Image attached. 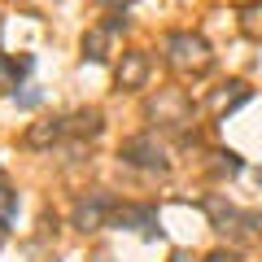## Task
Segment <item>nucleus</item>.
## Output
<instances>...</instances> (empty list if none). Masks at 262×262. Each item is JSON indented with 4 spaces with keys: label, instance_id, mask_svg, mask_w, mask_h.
Returning <instances> with one entry per match:
<instances>
[{
    "label": "nucleus",
    "instance_id": "nucleus-1",
    "mask_svg": "<svg viewBox=\"0 0 262 262\" xmlns=\"http://www.w3.org/2000/svg\"><path fill=\"white\" fill-rule=\"evenodd\" d=\"M114 210H118V201H114L110 192H88V196L75 201V214L70 219H75L79 232H96V227H110Z\"/></svg>",
    "mask_w": 262,
    "mask_h": 262
},
{
    "label": "nucleus",
    "instance_id": "nucleus-2",
    "mask_svg": "<svg viewBox=\"0 0 262 262\" xmlns=\"http://www.w3.org/2000/svg\"><path fill=\"white\" fill-rule=\"evenodd\" d=\"M110 227H136L144 241H162V236H166L153 206H118V210H114V219H110Z\"/></svg>",
    "mask_w": 262,
    "mask_h": 262
},
{
    "label": "nucleus",
    "instance_id": "nucleus-3",
    "mask_svg": "<svg viewBox=\"0 0 262 262\" xmlns=\"http://www.w3.org/2000/svg\"><path fill=\"white\" fill-rule=\"evenodd\" d=\"M118 158L127 166H140V170H166V149H162L153 136H136L118 149Z\"/></svg>",
    "mask_w": 262,
    "mask_h": 262
},
{
    "label": "nucleus",
    "instance_id": "nucleus-4",
    "mask_svg": "<svg viewBox=\"0 0 262 262\" xmlns=\"http://www.w3.org/2000/svg\"><path fill=\"white\" fill-rule=\"evenodd\" d=\"M166 48H170V61L175 66H192V70H206L210 66V44L201 35H184V31H179V35H170L166 39Z\"/></svg>",
    "mask_w": 262,
    "mask_h": 262
},
{
    "label": "nucleus",
    "instance_id": "nucleus-5",
    "mask_svg": "<svg viewBox=\"0 0 262 262\" xmlns=\"http://www.w3.org/2000/svg\"><path fill=\"white\" fill-rule=\"evenodd\" d=\"M31 70H35V57H31V53H22L18 61L0 53V79H5V88H9V92H18V83L31 75Z\"/></svg>",
    "mask_w": 262,
    "mask_h": 262
},
{
    "label": "nucleus",
    "instance_id": "nucleus-6",
    "mask_svg": "<svg viewBox=\"0 0 262 262\" xmlns=\"http://www.w3.org/2000/svg\"><path fill=\"white\" fill-rule=\"evenodd\" d=\"M66 122H70V118H53V122H44V127H31L27 131V144H31V149H44V144L61 140V136H66Z\"/></svg>",
    "mask_w": 262,
    "mask_h": 262
},
{
    "label": "nucleus",
    "instance_id": "nucleus-7",
    "mask_svg": "<svg viewBox=\"0 0 262 262\" xmlns=\"http://www.w3.org/2000/svg\"><path fill=\"white\" fill-rule=\"evenodd\" d=\"M144 66H149V57H144V53H131L127 66H118V88H140L144 83Z\"/></svg>",
    "mask_w": 262,
    "mask_h": 262
},
{
    "label": "nucleus",
    "instance_id": "nucleus-8",
    "mask_svg": "<svg viewBox=\"0 0 262 262\" xmlns=\"http://www.w3.org/2000/svg\"><path fill=\"white\" fill-rule=\"evenodd\" d=\"M105 39H110L105 27H96L92 35H83V61H105Z\"/></svg>",
    "mask_w": 262,
    "mask_h": 262
},
{
    "label": "nucleus",
    "instance_id": "nucleus-9",
    "mask_svg": "<svg viewBox=\"0 0 262 262\" xmlns=\"http://www.w3.org/2000/svg\"><path fill=\"white\" fill-rule=\"evenodd\" d=\"M0 219H5V223H13V219H18V192H13L5 179H0Z\"/></svg>",
    "mask_w": 262,
    "mask_h": 262
},
{
    "label": "nucleus",
    "instance_id": "nucleus-10",
    "mask_svg": "<svg viewBox=\"0 0 262 262\" xmlns=\"http://www.w3.org/2000/svg\"><path fill=\"white\" fill-rule=\"evenodd\" d=\"M13 101H18V110H35V105L44 101V92H39V88H27V92H13Z\"/></svg>",
    "mask_w": 262,
    "mask_h": 262
},
{
    "label": "nucleus",
    "instance_id": "nucleus-11",
    "mask_svg": "<svg viewBox=\"0 0 262 262\" xmlns=\"http://www.w3.org/2000/svg\"><path fill=\"white\" fill-rule=\"evenodd\" d=\"M219 158H223V170H227V175H241V170H245L241 153H232V149H227V153H219Z\"/></svg>",
    "mask_w": 262,
    "mask_h": 262
},
{
    "label": "nucleus",
    "instance_id": "nucleus-12",
    "mask_svg": "<svg viewBox=\"0 0 262 262\" xmlns=\"http://www.w3.org/2000/svg\"><path fill=\"white\" fill-rule=\"evenodd\" d=\"M96 5H105V9H127V5H136V0H96Z\"/></svg>",
    "mask_w": 262,
    "mask_h": 262
},
{
    "label": "nucleus",
    "instance_id": "nucleus-13",
    "mask_svg": "<svg viewBox=\"0 0 262 262\" xmlns=\"http://www.w3.org/2000/svg\"><path fill=\"white\" fill-rule=\"evenodd\" d=\"M5 236H9V223H5V219H0V245H5Z\"/></svg>",
    "mask_w": 262,
    "mask_h": 262
}]
</instances>
